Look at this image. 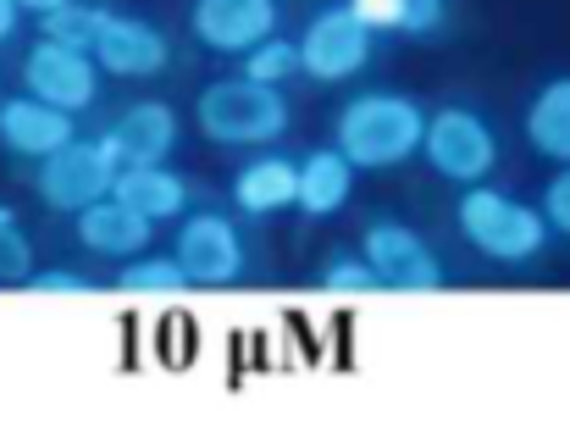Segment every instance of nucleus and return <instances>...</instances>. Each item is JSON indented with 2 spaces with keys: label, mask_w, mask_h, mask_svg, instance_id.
Wrapping results in <instances>:
<instances>
[{
  "label": "nucleus",
  "mask_w": 570,
  "mask_h": 438,
  "mask_svg": "<svg viewBox=\"0 0 570 438\" xmlns=\"http://www.w3.org/2000/svg\"><path fill=\"white\" fill-rule=\"evenodd\" d=\"M117 283L128 294H184L189 289V272H184L178 255H128L122 272H117Z\"/></svg>",
  "instance_id": "nucleus-20"
},
{
  "label": "nucleus",
  "mask_w": 570,
  "mask_h": 438,
  "mask_svg": "<svg viewBox=\"0 0 570 438\" xmlns=\"http://www.w3.org/2000/svg\"><path fill=\"white\" fill-rule=\"evenodd\" d=\"M72 233H78L83 250H95V255H106V261H128V255H145V250H150L156 222L145 217V212H134L128 201L106 195V201H95V206H83V212L72 217Z\"/></svg>",
  "instance_id": "nucleus-14"
},
{
  "label": "nucleus",
  "mask_w": 570,
  "mask_h": 438,
  "mask_svg": "<svg viewBox=\"0 0 570 438\" xmlns=\"http://www.w3.org/2000/svg\"><path fill=\"white\" fill-rule=\"evenodd\" d=\"M28 294H95V283L89 278H78V272H67V266H33V278L22 283Z\"/></svg>",
  "instance_id": "nucleus-25"
},
{
  "label": "nucleus",
  "mask_w": 570,
  "mask_h": 438,
  "mask_svg": "<svg viewBox=\"0 0 570 438\" xmlns=\"http://www.w3.org/2000/svg\"><path fill=\"white\" fill-rule=\"evenodd\" d=\"M173 255L184 261L189 283H199V289H227V283L244 278V239L216 212L184 217V227L173 233Z\"/></svg>",
  "instance_id": "nucleus-9"
},
{
  "label": "nucleus",
  "mask_w": 570,
  "mask_h": 438,
  "mask_svg": "<svg viewBox=\"0 0 570 438\" xmlns=\"http://www.w3.org/2000/svg\"><path fill=\"white\" fill-rule=\"evenodd\" d=\"M294 201H299V162L294 156H277V150L272 156H255L233 178V206L244 217H277Z\"/></svg>",
  "instance_id": "nucleus-15"
},
{
  "label": "nucleus",
  "mask_w": 570,
  "mask_h": 438,
  "mask_svg": "<svg viewBox=\"0 0 570 438\" xmlns=\"http://www.w3.org/2000/svg\"><path fill=\"white\" fill-rule=\"evenodd\" d=\"M421 156L438 178L449 184H488V173L499 167V134L493 123L476 111V106H438L426 117V139H421Z\"/></svg>",
  "instance_id": "nucleus-4"
},
{
  "label": "nucleus",
  "mask_w": 570,
  "mask_h": 438,
  "mask_svg": "<svg viewBox=\"0 0 570 438\" xmlns=\"http://www.w3.org/2000/svg\"><path fill=\"white\" fill-rule=\"evenodd\" d=\"M106 145L122 167H156L178 150V111L167 100H134L106 128Z\"/></svg>",
  "instance_id": "nucleus-13"
},
{
  "label": "nucleus",
  "mask_w": 570,
  "mask_h": 438,
  "mask_svg": "<svg viewBox=\"0 0 570 438\" xmlns=\"http://www.w3.org/2000/svg\"><path fill=\"white\" fill-rule=\"evenodd\" d=\"M361 250H366L372 272L382 278V289H399V294H432V289H443L438 250L415 227H404V222H372L366 239H361Z\"/></svg>",
  "instance_id": "nucleus-8"
},
{
  "label": "nucleus",
  "mask_w": 570,
  "mask_h": 438,
  "mask_svg": "<svg viewBox=\"0 0 570 438\" xmlns=\"http://www.w3.org/2000/svg\"><path fill=\"white\" fill-rule=\"evenodd\" d=\"M33 278V244L11 206H0V283H28Z\"/></svg>",
  "instance_id": "nucleus-24"
},
{
  "label": "nucleus",
  "mask_w": 570,
  "mask_h": 438,
  "mask_svg": "<svg viewBox=\"0 0 570 438\" xmlns=\"http://www.w3.org/2000/svg\"><path fill=\"white\" fill-rule=\"evenodd\" d=\"M294 123V106L283 95V84H261V78H216L199 89L194 100V128L222 145V150H244V145H272L283 139Z\"/></svg>",
  "instance_id": "nucleus-2"
},
{
  "label": "nucleus",
  "mask_w": 570,
  "mask_h": 438,
  "mask_svg": "<svg viewBox=\"0 0 570 438\" xmlns=\"http://www.w3.org/2000/svg\"><path fill=\"white\" fill-rule=\"evenodd\" d=\"M78 139V123H72V111H61V106H50V100H39V95H11V100H0V145L11 150V156H22V162H45V156H56L61 145H72Z\"/></svg>",
  "instance_id": "nucleus-12"
},
{
  "label": "nucleus",
  "mask_w": 570,
  "mask_h": 438,
  "mask_svg": "<svg viewBox=\"0 0 570 438\" xmlns=\"http://www.w3.org/2000/svg\"><path fill=\"white\" fill-rule=\"evenodd\" d=\"M299 67V39H261L255 50H244V78H261V84H288Z\"/></svg>",
  "instance_id": "nucleus-22"
},
{
  "label": "nucleus",
  "mask_w": 570,
  "mask_h": 438,
  "mask_svg": "<svg viewBox=\"0 0 570 438\" xmlns=\"http://www.w3.org/2000/svg\"><path fill=\"white\" fill-rule=\"evenodd\" d=\"M111 195L128 201L134 212H145L150 222H173L194 206V184L184 173H173L167 162H156V167H122Z\"/></svg>",
  "instance_id": "nucleus-16"
},
{
  "label": "nucleus",
  "mask_w": 570,
  "mask_h": 438,
  "mask_svg": "<svg viewBox=\"0 0 570 438\" xmlns=\"http://www.w3.org/2000/svg\"><path fill=\"white\" fill-rule=\"evenodd\" d=\"M355 162L333 145V150H311L305 162H299V212L305 217H333V212H344L350 206V189H355Z\"/></svg>",
  "instance_id": "nucleus-17"
},
{
  "label": "nucleus",
  "mask_w": 570,
  "mask_h": 438,
  "mask_svg": "<svg viewBox=\"0 0 570 438\" xmlns=\"http://www.w3.org/2000/svg\"><path fill=\"white\" fill-rule=\"evenodd\" d=\"M322 289H333V294H377L382 278L372 272L366 250H338V255H327V266H322Z\"/></svg>",
  "instance_id": "nucleus-23"
},
{
  "label": "nucleus",
  "mask_w": 570,
  "mask_h": 438,
  "mask_svg": "<svg viewBox=\"0 0 570 438\" xmlns=\"http://www.w3.org/2000/svg\"><path fill=\"white\" fill-rule=\"evenodd\" d=\"M355 17L372 33H410V39H432L449 22V0H350Z\"/></svg>",
  "instance_id": "nucleus-19"
},
{
  "label": "nucleus",
  "mask_w": 570,
  "mask_h": 438,
  "mask_svg": "<svg viewBox=\"0 0 570 438\" xmlns=\"http://www.w3.org/2000/svg\"><path fill=\"white\" fill-rule=\"evenodd\" d=\"M277 17H283V0H194L189 28L205 50L244 56L277 33Z\"/></svg>",
  "instance_id": "nucleus-10"
},
{
  "label": "nucleus",
  "mask_w": 570,
  "mask_h": 438,
  "mask_svg": "<svg viewBox=\"0 0 570 438\" xmlns=\"http://www.w3.org/2000/svg\"><path fill=\"white\" fill-rule=\"evenodd\" d=\"M543 217H549L554 233L570 239V167H560V173L543 184Z\"/></svg>",
  "instance_id": "nucleus-26"
},
{
  "label": "nucleus",
  "mask_w": 570,
  "mask_h": 438,
  "mask_svg": "<svg viewBox=\"0 0 570 438\" xmlns=\"http://www.w3.org/2000/svg\"><path fill=\"white\" fill-rule=\"evenodd\" d=\"M100 22H106V6L67 0V6H56V11H45V17H39V33H45V39H61V45L89 50V45H95V33H100Z\"/></svg>",
  "instance_id": "nucleus-21"
},
{
  "label": "nucleus",
  "mask_w": 570,
  "mask_h": 438,
  "mask_svg": "<svg viewBox=\"0 0 570 438\" xmlns=\"http://www.w3.org/2000/svg\"><path fill=\"white\" fill-rule=\"evenodd\" d=\"M117 173H122V162L111 156V145H106V134H100V139H72V145H61L56 156H45L33 189H39V201H45L50 212L78 217L83 206H95V201H106V195L117 189Z\"/></svg>",
  "instance_id": "nucleus-5"
},
{
  "label": "nucleus",
  "mask_w": 570,
  "mask_h": 438,
  "mask_svg": "<svg viewBox=\"0 0 570 438\" xmlns=\"http://www.w3.org/2000/svg\"><path fill=\"white\" fill-rule=\"evenodd\" d=\"M421 139H426V111H421L410 95H393V89L355 95V100H344L338 117H333V145H338L361 173L404 167L410 156H421Z\"/></svg>",
  "instance_id": "nucleus-1"
},
{
  "label": "nucleus",
  "mask_w": 570,
  "mask_h": 438,
  "mask_svg": "<svg viewBox=\"0 0 570 438\" xmlns=\"http://www.w3.org/2000/svg\"><path fill=\"white\" fill-rule=\"evenodd\" d=\"M22 11H33V17H45V11H56V6H67V0H17Z\"/></svg>",
  "instance_id": "nucleus-28"
},
{
  "label": "nucleus",
  "mask_w": 570,
  "mask_h": 438,
  "mask_svg": "<svg viewBox=\"0 0 570 438\" xmlns=\"http://www.w3.org/2000/svg\"><path fill=\"white\" fill-rule=\"evenodd\" d=\"M366 61H372V28L355 17L350 0L322 6V11L305 22V33H299V67H305V78H316V84H344V78H355Z\"/></svg>",
  "instance_id": "nucleus-6"
},
{
  "label": "nucleus",
  "mask_w": 570,
  "mask_h": 438,
  "mask_svg": "<svg viewBox=\"0 0 570 438\" xmlns=\"http://www.w3.org/2000/svg\"><path fill=\"white\" fill-rule=\"evenodd\" d=\"M454 227L465 233V244L499 266H527L549 250L554 227L543 217V206H527L504 189H488V184H465L460 206H454Z\"/></svg>",
  "instance_id": "nucleus-3"
},
{
  "label": "nucleus",
  "mask_w": 570,
  "mask_h": 438,
  "mask_svg": "<svg viewBox=\"0 0 570 438\" xmlns=\"http://www.w3.org/2000/svg\"><path fill=\"white\" fill-rule=\"evenodd\" d=\"M22 89L78 117V111H89L100 100V61L89 50H78V45H61V39L39 33V45L22 56Z\"/></svg>",
  "instance_id": "nucleus-7"
},
{
  "label": "nucleus",
  "mask_w": 570,
  "mask_h": 438,
  "mask_svg": "<svg viewBox=\"0 0 570 438\" xmlns=\"http://www.w3.org/2000/svg\"><path fill=\"white\" fill-rule=\"evenodd\" d=\"M89 56H95L100 72H111V78H156V72H167L173 45H167V33H161L156 22L106 11V22H100Z\"/></svg>",
  "instance_id": "nucleus-11"
},
{
  "label": "nucleus",
  "mask_w": 570,
  "mask_h": 438,
  "mask_svg": "<svg viewBox=\"0 0 570 438\" xmlns=\"http://www.w3.org/2000/svg\"><path fill=\"white\" fill-rule=\"evenodd\" d=\"M527 145L554 162V167H570V72L566 78H549L532 106H527Z\"/></svg>",
  "instance_id": "nucleus-18"
},
{
  "label": "nucleus",
  "mask_w": 570,
  "mask_h": 438,
  "mask_svg": "<svg viewBox=\"0 0 570 438\" xmlns=\"http://www.w3.org/2000/svg\"><path fill=\"white\" fill-rule=\"evenodd\" d=\"M17 22H22V6L17 0H0V45L17 33Z\"/></svg>",
  "instance_id": "nucleus-27"
}]
</instances>
